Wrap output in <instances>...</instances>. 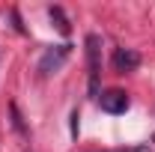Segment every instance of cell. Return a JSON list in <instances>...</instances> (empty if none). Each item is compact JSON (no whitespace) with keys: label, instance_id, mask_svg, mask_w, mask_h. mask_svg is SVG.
Listing matches in <instances>:
<instances>
[{"label":"cell","instance_id":"6da1fadb","mask_svg":"<svg viewBox=\"0 0 155 152\" xmlns=\"http://www.w3.org/2000/svg\"><path fill=\"white\" fill-rule=\"evenodd\" d=\"M87 69H90V95L98 98V75H101V39L96 33L87 36Z\"/></svg>","mask_w":155,"mask_h":152},{"label":"cell","instance_id":"7a4b0ae2","mask_svg":"<svg viewBox=\"0 0 155 152\" xmlns=\"http://www.w3.org/2000/svg\"><path fill=\"white\" fill-rule=\"evenodd\" d=\"M69 54H72V45H69V42L48 48V51L42 54V60H39V75H54V72H60L63 63L69 60Z\"/></svg>","mask_w":155,"mask_h":152},{"label":"cell","instance_id":"3957f363","mask_svg":"<svg viewBox=\"0 0 155 152\" xmlns=\"http://www.w3.org/2000/svg\"><path fill=\"white\" fill-rule=\"evenodd\" d=\"M98 104H101V111H104V114L119 116V114H125V111H128V95L122 93V90H107V93L98 95Z\"/></svg>","mask_w":155,"mask_h":152},{"label":"cell","instance_id":"277c9868","mask_svg":"<svg viewBox=\"0 0 155 152\" xmlns=\"http://www.w3.org/2000/svg\"><path fill=\"white\" fill-rule=\"evenodd\" d=\"M137 66H140V54L137 51H131V48H116V54H114V69L116 72H134Z\"/></svg>","mask_w":155,"mask_h":152},{"label":"cell","instance_id":"5b68a950","mask_svg":"<svg viewBox=\"0 0 155 152\" xmlns=\"http://www.w3.org/2000/svg\"><path fill=\"white\" fill-rule=\"evenodd\" d=\"M48 12H51V21L57 24V30L63 33V36H69V30H72V27H69V18H66V12H63L60 6H51Z\"/></svg>","mask_w":155,"mask_h":152},{"label":"cell","instance_id":"8992f818","mask_svg":"<svg viewBox=\"0 0 155 152\" xmlns=\"http://www.w3.org/2000/svg\"><path fill=\"white\" fill-rule=\"evenodd\" d=\"M9 114H12V125H15V131H18V134H27L24 119H21V114H18V107H15V104H9Z\"/></svg>","mask_w":155,"mask_h":152},{"label":"cell","instance_id":"52a82bcc","mask_svg":"<svg viewBox=\"0 0 155 152\" xmlns=\"http://www.w3.org/2000/svg\"><path fill=\"white\" fill-rule=\"evenodd\" d=\"M125 152H152V149H149V146H128Z\"/></svg>","mask_w":155,"mask_h":152}]
</instances>
